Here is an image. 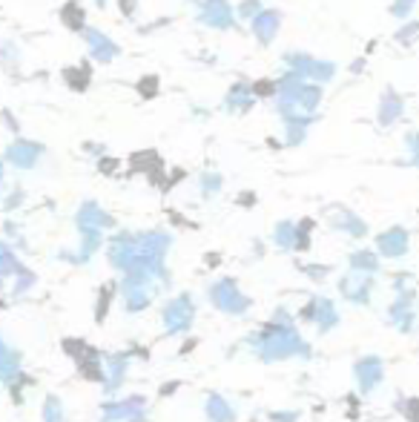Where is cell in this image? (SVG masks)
<instances>
[{
  "mask_svg": "<svg viewBox=\"0 0 419 422\" xmlns=\"http://www.w3.org/2000/svg\"><path fill=\"white\" fill-rule=\"evenodd\" d=\"M302 316H305L308 322H313L322 333L339 325V311H336V305H333L330 299H313Z\"/></svg>",
  "mask_w": 419,
  "mask_h": 422,
  "instance_id": "cell-6",
  "label": "cell"
},
{
  "mask_svg": "<svg viewBox=\"0 0 419 422\" xmlns=\"http://www.w3.org/2000/svg\"><path fill=\"white\" fill-rule=\"evenodd\" d=\"M276 26H279V15H273V12H265V15H259V18L253 20V29L262 35V44H270Z\"/></svg>",
  "mask_w": 419,
  "mask_h": 422,
  "instance_id": "cell-12",
  "label": "cell"
},
{
  "mask_svg": "<svg viewBox=\"0 0 419 422\" xmlns=\"http://www.w3.org/2000/svg\"><path fill=\"white\" fill-rule=\"evenodd\" d=\"M411 4H413V0H399V4L394 6V15H399V18H405V15L411 12Z\"/></svg>",
  "mask_w": 419,
  "mask_h": 422,
  "instance_id": "cell-18",
  "label": "cell"
},
{
  "mask_svg": "<svg viewBox=\"0 0 419 422\" xmlns=\"http://www.w3.org/2000/svg\"><path fill=\"white\" fill-rule=\"evenodd\" d=\"M351 270L373 276L376 270H379V259H376V253H370V250H359V253H353V256H351Z\"/></svg>",
  "mask_w": 419,
  "mask_h": 422,
  "instance_id": "cell-10",
  "label": "cell"
},
{
  "mask_svg": "<svg viewBox=\"0 0 419 422\" xmlns=\"http://www.w3.org/2000/svg\"><path fill=\"white\" fill-rule=\"evenodd\" d=\"M353 376L362 388V394H370L382 385V376H385V368H382V359L379 356H362L356 365H353Z\"/></svg>",
  "mask_w": 419,
  "mask_h": 422,
  "instance_id": "cell-4",
  "label": "cell"
},
{
  "mask_svg": "<svg viewBox=\"0 0 419 422\" xmlns=\"http://www.w3.org/2000/svg\"><path fill=\"white\" fill-rule=\"evenodd\" d=\"M193 316H195V305H193V296H187V293H181V296L173 299V302H166L164 313H161L166 333H184V330H190Z\"/></svg>",
  "mask_w": 419,
  "mask_h": 422,
  "instance_id": "cell-2",
  "label": "cell"
},
{
  "mask_svg": "<svg viewBox=\"0 0 419 422\" xmlns=\"http://www.w3.org/2000/svg\"><path fill=\"white\" fill-rule=\"evenodd\" d=\"M376 250L382 253L385 259H399L408 253V233L402 227H391L385 230L379 239H376Z\"/></svg>",
  "mask_w": 419,
  "mask_h": 422,
  "instance_id": "cell-7",
  "label": "cell"
},
{
  "mask_svg": "<svg viewBox=\"0 0 419 422\" xmlns=\"http://www.w3.org/2000/svg\"><path fill=\"white\" fill-rule=\"evenodd\" d=\"M40 150L37 144H26V141H20V144H15V147H9V161H15L18 167H35V161L40 158Z\"/></svg>",
  "mask_w": 419,
  "mask_h": 422,
  "instance_id": "cell-9",
  "label": "cell"
},
{
  "mask_svg": "<svg viewBox=\"0 0 419 422\" xmlns=\"http://www.w3.org/2000/svg\"><path fill=\"white\" fill-rule=\"evenodd\" d=\"M296 416H299L296 411H281V414L276 411V414H273V422H296Z\"/></svg>",
  "mask_w": 419,
  "mask_h": 422,
  "instance_id": "cell-17",
  "label": "cell"
},
{
  "mask_svg": "<svg viewBox=\"0 0 419 422\" xmlns=\"http://www.w3.org/2000/svg\"><path fill=\"white\" fill-rule=\"evenodd\" d=\"M207 296L221 313H230V316H241V313L250 311V296L241 293V287L233 279H219L213 287L207 290Z\"/></svg>",
  "mask_w": 419,
  "mask_h": 422,
  "instance_id": "cell-1",
  "label": "cell"
},
{
  "mask_svg": "<svg viewBox=\"0 0 419 422\" xmlns=\"http://www.w3.org/2000/svg\"><path fill=\"white\" fill-rule=\"evenodd\" d=\"M90 47H92V52L98 49V61H109L118 49L109 44V40L104 37V35H98V32H90Z\"/></svg>",
  "mask_w": 419,
  "mask_h": 422,
  "instance_id": "cell-16",
  "label": "cell"
},
{
  "mask_svg": "<svg viewBox=\"0 0 419 422\" xmlns=\"http://www.w3.org/2000/svg\"><path fill=\"white\" fill-rule=\"evenodd\" d=\"M273 241H276L279 250H293V247H296V227H293L290 222H281V224L276 227Z\"/></svg>",
  "mask_w": 419,
  "mask_h": 422,
  "instance_id": "cell-13",
  "label": "cell"
},
{
  "mask_svg": "<svg viewBox=\"0 0 419 422\" xmlns=\"http://www.w3.org/2000/svg\"><path fill=\"white\" fill-rule=\"evenodd\" d=\"M207 18V23H213V26H230V9H227V4L224 0H207V12H204Z\"/></svg>",
  "mask_w": 419,
  "mask_h": 422,
  "instance_id": "cell-11",
  "label": "cell"
},
{
  "mask_svg": "<svg viewBox=\"0 0 419 422\" xmlns=\"http://www.w3.org/2000/svg\"><path fill=\"white\" fill-rule=\"evenodd\" d=\"M339 290H342V296H345L348 302H353V305H368V302H370V293H373V276H368V273H353V270H351V276L342 279Z\"/></svg>",
  "mask_w": 419,
  "mask_h": 422,
  "instance_id": "cell-5",
  "label": "cell"
},
{
  "mask_svg": "<svg viewBox=\"0 0 419 422\" xmlns=\"http://www.w3.org/2000/svg\"><path fill=\"white\" fill-rule=\"evenodd\" d=\"M104 422H144L147 416V402L141 397H130V399H109L101 408Z\"/></svg>",
  "mask_w": 419,
  "mask_h": 422,
  "instance_id": "cell-3",
  "label": "cell"
},
{
  "mask_svg": "<svg viewBox=\"0 0 419 422\" xmlns=\"http://www.w3.org/2000/svg\"><path fill=\"white\" fill-rule=\"evenodd\" d=\"M204 411H207V419H210V422H236V411H233L230 402L221 399L219 394H213V397L207 399Z\"/></svg>",
  "mask_w": 419,
  "mask_h": 422,
  "instance_id": "cell-8",
  "label": "cell"
},
{
  "mask_svg": "<svg viewBox=\"0 0 419 422\" xmlns=\"http://www.w3.org/2000/svg\"><path fill=\"white\" fill-rule=\"evenodd\" d=\"M44 419H47V422H63V419H66L63 402H61L55 394H49L47 402H44Z\"/></svg>",
  "mask_w": 419,
  "mask_h": 422,
  "instance_id": "cell-15",
  "label": "cell"
},
{
  "mask_svg": "<svg viewBox=\"0 0 419 422\" xmlns=\"http://www.w3.org/2000/svg\"><path fill=\"white\" fill-rule=\"evenodd\" d=\"M408 147H411V152H413L416 161H419V133H411V135H408Z\"/></svg>",
  "mask_w": 419,
  "mask_h": 422,
  "instance_id": "cell-19",
  "label": "cell"
},
{
  "mask_svg": "<svg viewBox=\"0 0 419 422\" xmlns=\"http://www.w3.org/2000/svg\"><path fill=\"white\" fill-rule=\"evenodd\" d=\"M9 273H23V265L6 244H0V276H9Z\"/></svg>",
  "mask_w": 419,
  "mask_h": 422,
  "instance_id": "cell-14",
  "label": "cell"
}]
</instances>
